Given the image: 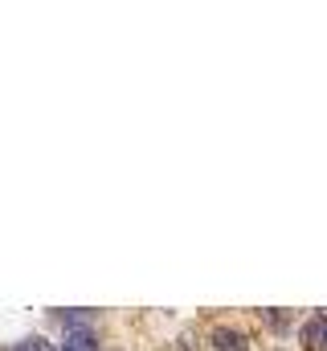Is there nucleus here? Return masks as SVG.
Instances as JSON below:
<instances>
[{
  "label": "nucleus",
  "mask_w": 327,
  "mask_h": 351,
  "mask_svg": "<svg viewBox=\"0 0 327 351\" xmlns=\"http://www.w3.org/2000/svg\"><path fill=\"white\" fill-rule=\"evenodd\" d=\"M303 348L307 351H324L327 348V319H311L303 327Z\"/></svg>",
  "instance_id": "f257e3e1"
},
{
  "label": "nucleus",
  "mask_w": 327,
  "mask_h": 351,
  "mask_svg": "<svg viewBox=\"0 0 327 351\" xmlns=\"http://www.w3.org/2000/svg\"><path fill=\"white\" fill-rule=\"evenodd\" d=\"M213 343H217V351H249V343H245L242 331H225V327L213 335Z\"/></svg>",
  "instance_id": "f03ea898"
},
{
  "label": "nucleus",
  "mask_w": 327,
  "mask_h": 351,
  "mask_svg": "<svg viewBox=\"0 0 327 351\" xmlns=\"http://www.w3.org/2000/svg\"><path fill=\"white\" fill-rule=\"evenodd\" d=\"M66 351H98V348H94V335L90 331H70L66 335Z\"/></svg>",
  "instance_id": "7ed1b4c3"
},
{
  "label": "nucleus",
  "mask_w": 327,
  "mask_h": 351,
  "mask_svg": "<svg viewBox=\"0 0 327 351\" xmlns=\"http://www.w3.org/2000/svg\"><path fill=\"white\" fill-rule=\"evenodd\" d=\"M16 351H54V343H45V339H25V343H16Z\"/></svg>",
  "instance_id": "20e7f679"
},
{
  "label": "nucleus",
  "mask_w": 327,
  "mask_h": 351,
  "mask_svg": "<svg viewBox=\"0 0 327 351\" xmlns=\"http://www.w3.org/2000/svg\"><path fill=\"white\" fill-rule=\"evenodd\" d=\"M62 351H66V348H62Z\"/></svg>",
  "instance_id": "39448f33"
}]
</instances>
